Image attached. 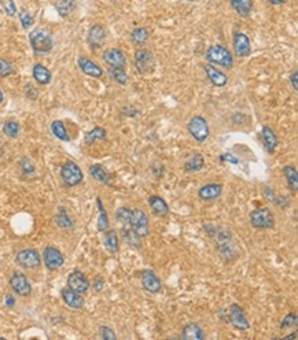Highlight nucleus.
Returning <instances> with one entry per match:
<instances>
[{
    "label": "nucleus",
    "instance_id": "25",
    "mask_svg": "<svg viewBox=\"0 0 298 340\" xmlns=\"http://www.w3.org/2000/svg\"><path fill=\"white\" fill-rule=\"evenodd\" d=\"M103 246L106 250L109 251L110 254H117L120 251L119 235H117V232L114 231V229H107V231H104Z\"/></svg>",
    "mask_w": 298,
    "mask_h": 340
},
{
    "label": "nucleus",
    "instance_id": "45",
    "mask_svg": "<svg viewBox=\"0 0 298 340\" xmlns=\"http://www.w3.org/2000/svg\"><path fill=\"white\" fill-rule=\"evenodd\" d=\"M100 337L104 340H116L117 339V335L114 333V331L110 328V326H100L99 328Z\"/></svg>",
    "mask_w": 298,
    "mask_h": 340
},
{
    "label": "nucleus",
    "instance_id": "26",
    "mask_svg": "<svg viewBox=\"0 0 298 340\" xmlns=\"http://www.w3.org/2000/svg\"><path fill=\"white\" fill-rule=\"evenodd\" d=\"M32 74H33L34 81L40 85H47L51 82L52 74L51 71L48 70L47 67L42 65V63H36L32 69Z\"/></svg>",
    "mask_w": 298,
    "mask_h": 340
},
{
    "label": "nucleus",
    "instance_id": "48",
    "mask_svg": "<svg viewBox=\"0 0 298 340\" xmlns=\"http://www.w3.org/2000/svg\"><path fill=\"white\" fill-rule=\"evenodd\" d=\"M231 162L232 165H238L239 163V161H238L237 156H234L232 154H230V152H226V154H221L220 155V162Z\"/></svg>",
    "mask_w": 298,
    "mask_h": 340
},
{
    "label": "nucleus",
    "instance_id": "43",
    "mask_svg": "<svg viewBox=\"0 0 298 340\" xmlns=\"http://www.w3.org/2000/svg\"><path fill=\"white\" fill-rule=\"evenodd\" d=\"M297 324H298L297 314H295V313H289V314L283 318L282 324H280V329H284V328H295Z\"/></svg>",
    "mask_w": 298,
    "mask_h": 340
},
{
    "label": "nucleus",
    "instance_id": "32",
    "mask_svg": "<svg viewBox=\"0 0 298 340\" xmlns=\"http://www.w3.org/2000/svg\"><path fill=\"white\" fill-rule=\"evenodd\" d=\"M96 204H98V208H99V218H98L96 228H98V231L99 232L107 231L110 227L109 216H107V212H106V210H104V206H103V203H102V199H100L99 196L96 198Z\"/></svg>",
    "mask_w": 298,
    "mask_h": 340
},
{
    "label": "nucleus",
    "instance_id": "47",
    "mask_svg": "<svg viewBox=\"0 0 298 340\" xmlns=\"http://www.w3.org/2000/svg\"><path fill=\"white\" fill-rule=\"evenodd\" d=\"M25 95H26V98L30 100H36L39 96V91L34 88L32 84H28L25 87Z\"/></svg>",
    "mask_w": 298,
    "mask_h": 340
},
{
    "label": "nucleus",
    "instance_id": "12",
    "mask_svg": "<svg viewBox=\"0 0 298 340\" xmlns=\"http://www.w3.org/2000/svg\"><path fill=\"white\" fill-rule=\"evenodd\" d=\"M10 287L19 296H29L32 293V285L22 272H14L10 279Z\"/></svg>",
    "mask_w": 298,
    "mask_h": 340
},
{
    "label": "nucleus",
    "instance_id": "14",
    "mask_svg": "<svg viewBox=\"0 0 298 340\" xmlns=\"http://www.w3.org/2000/svg\"><path fill=\"white\" fill-rule=\"evenodd\" d=\"M140 284L143 289H146L150 293H158L162 289L161 279L157 276L154 270L146 269L140 272Z\"/></svg>",
    "mask_w": 298,
    "mask_h": 340
},
{
    "label": "nucleus",
    "instance_id": "41",
    "mask_svg": "<svg viewBox=\"0 0 298 340\" xmlns=\"http://www.w3.org/2000/svg\"><path fill=\"white\" fill-rule=\"evenodd\" d=\"M11 74H14V66L7 59L0 58V77L6 78V77H10Z\"/></svg>",
    "mask_w": 298,
    "mask_h": 340
},
{
    "label": "nucleus",
    "instance_id": "53",
    "mask_svg": "<svg viewBox=\"0 0 298 340\" xmlns=\"http://www.w3.org/2000/svg\"><path fill=\"white\" fill-rule=\"evenodd\" d=\"M271 5H275V6H279V5H284V3H287L289 0H268Z\"/></svg>",
    "mask_w": 298,
    "mask_h": 340
},
{
    "label": "nucleus",
    "instance_id": "38",
    "mask_svg": "<svg viewBox=\"0 0 298 340\" xmlns=\"http://www.w3.org/2000/svg\"><path fill=\"white\" fill-rule=\"evenodd\" d=\"M55 9L61 17H67L74 10V0H57Z\"/></svg>",
    "mask_w": 298,
    "mask_h": 340
},
{
    "label": "nucleus",
    "instance_id": "40",
    "mask_svg": "<svg viewBox=\"0 0 298 340\" xmlns=\"http://www.w3.org/2000/svg\"><path fill=\"white\" fill-rule=\"evenodd\" d=\"M116 220L121 227H129V220H131V210L127 207H120L116 211Z\"/></svg>",
    "mask_w": 298,
    "mask_h": 340
},
{
    "label": "nucleus",
    "instance_id": "37",
    "mask_svg": "<svg viewBox=\"0 0 298 340\" xmlns=\"http://www.w3.org/2000/svg\"><path fill=\"white\" fill-rule=\"evenodd\" d=\"M109 76L111 77V80H114L116 82H119L120 85H127L129 78H128V74L124 70V67H109Z\"/></svg>",
    "mask_w": 298,
    "mask_h": 340
},
{
    "label": "nucleus",
    "instance_id": "30",
    "mask_svg": "<svg viewBox=\"0 0 298 340\" xmlns=\"http://www.w3.org/2000/svg\"><path fill=\"white\" fill-rule=\"evenodd\" d=\"M283 175L284 179L287 181V185H289L290 191H297L298 188V172L297 169L291 165H287L283 167Z\"/></svg>",
    "mask_w": 298,
    "mask_h": 340
},
{
    "label": "nucleus",
    "instance_id": "29",
    "mask_svg": "<svg viewBox=\"0 0 298 340\" xmlns=\"http://www.w3.org/2000/svg\"><path fill=\"white\" fill-rule=\"evenodd\" d=\"M121 235H123V239L125 240L127 244H129L133 248H140L142 246V241L140 239L142 237L137 235L136 232L133 231L131 227H121Z\"/></svg>",
    "mask_w": 298,
    "mask_h": 340
},
{
    "label": "nucleus",
    "instance_id": "16",
    "mask_svg": "<svg viewBox=\"0 0 298 340\" xmlns=\"http://www.w3.org/2000/svg\"><path fill=\"white\" fill-rule=\"evenodd\" d=\"M61 298H62V301L66 303L67 306L70 307V309H73V310H81L85 305L83 295L76 292V291H73V289H70L69 287L62 289Z\"/></svg>",
    "mask_w": 298,
    "mask_h": 340
},
{
    "label": "nucleus",
    "instance_id": "33",
    "mask_svg": "<svg viewBox=\"0 0 298 340\" xmlns=\"http://www.w3.org/2000/svg\"><path fill=\"white\" fill-rule=\"evenodd\" d=\"M231 7L241 17H247L253 9V2L251 0H231Z\"/></svg>",
    "mask_w": 298,
    "mask_h": 340
},
{
    "label": "nucleus",
    "instance_id": "9",
    "mask_svg": "<svg viewBox=\"0 0 298 340\" xmlns=\"http://www.w3.org/2000/svg\"><path fill=\"white\" fill-rule=\"evenodd\" d=\"M135 65H136L137 73L142 74V76L152 73L154 70V66H156V59H154L152 51L144 50V48L137 50L136 54H135Z\"/></svg>",
    "mask_w": 298,
    "mask_h": 340
},
{
    "label": "nucleus",
    "instance_id": "55",
    "mask_svg": "<svg viewBox=\"0 0 298 340\" xmlns=\"http://www.w3.org/2000/svg\"><path fill=\"white\" fill-rule=\"evenodd\" d=\"M3 100H5V96H3V92L0 91V103H3Z\"/></svg>",
    "mask_w": 298,
    "mask_h": 340
},
{
    "label": "nucleus",
    "instance_id": "10",
    "mask_svg": "<svg viewBox=\"0 0 298 340\" xmlns=\"http://www.w3.org/2000/svg\"><path fill=\"white\" fill-rule=\"evenodd\" d=\"M228 322H231L232 326L238 331H249L250 329V322L247 320L246 314L237 303H232L231 307L228 309Z\"/></svg>",
    "mask_w": 298,
    "mask_h": 340
},
{
    "label": "nucleus",
    "instance_id": "28",
    "mask_svg": "<svg viewBox=\"0 0 298 340\" xmlns=\"http://www.w3.org/2000/svg\"><path fill=\"white\" fill-rule=\"evenodd\" d=\"M205 166V159L204 156L201 154H191V155L185 159L184 162V170L189 172V173H195V172H199V170L204 169Z\"/></svg>",
    "mask_w": 298,
    "mask_h": 340
},
{
    "label": "nucleus",
    "instance_id": "7",
    "mask_svg": "<svg viewBox=\"0 0 298 340\" xmlns=\"http://www.w3.org/2000/svg\"><path fill=\"white\" fill-rule=\"evenodd\" d=\"M15 264L19 265L24 269H38L42 265V255L36 248H25L17 254Z\"/></svg>",
    "mask_w": 298,
    "mask_h": 340
},
{
    "label": "nucleus",
    "instance_id": "35",
    "mask_svg": "<svg viewBox=\"0 0 298 340\" xmlns=\"http://www.w3.org/2000/svg\"><path fill=\"white\" fill-rule=\"evenodd\" d=\"M150 37V32L146 28H135L131 33V40L135 46H144Z\"/></svg>",
    "mask_w": 298,
    "mask_h": 340
},
{
    "label": "nucleus",
    "instance_id": "8",
    "mask_svg": "<svg viewBox=\"0 0 298 340\" xmlns=\"http://www.w3.org/2000/svg\"><path fill=\"white\" fill-rule=\"evenodd\" d=\"M187 129H189L190 135L199 143H204L209 137V135H210V129H209L208 122L201 115H195V117L190 119Z\"/></svg>",
    "mask_w": 298,
    "mask_h": 340
},
{
    "label": "nucleus",
    "instance_id": "21",
    "mask_svg": "<svg viewBox=\"0 0 298 340\" xmlns=\"http://www.w3.org/2000/svg\"><path fill=\"white\" fill-rule=\"evenodd\" d=\"M261 142H263L265 151L268 154H274L278 147V137L270 126H263L261 129Z\"/></svg>",
    "mask_w": 298,
    "mask_h": 340
},
{
    "label": "nucleus",
    "instance_id": "36",
    "mask_svg": "<svg viewBox=\"0 0 298 340\" xmlns=\"http://www.w3.org/2000/svg\"><path fill=\"white\" fill-rule=\"evenodd\" d=\"M106 139V131H104L103 128L100 126H95L92 131L85 135V144L87 146H91V144H94L95 142H98V140H104Z\"/></svg>",
    "mask_w": 298,
    "mask_h": 340
},
{
    "label": "nucleus",
    "instance_id": "46",
    "mask_svg": "<svg viewBox=\"0 0 298 340\" xmlns=\"http://www.w3.org/2000/svg\"><path fill=\"white\" fill-rule=\"evenodd\" d=\"M21 170H22V173L25 176H30L34 173V165L32 162L29 161L28 158H24L22 161H21Z\"/></svg>",
    "mask_w": 298,
    "mask_h": 340
},
{
    "label": "nucleus",
    "instance_id": "11",
    "mask_svg": "<svg viewBox=\"0 0 298 340\" xmlns=\"http://www.w3.org/2000/svg\"><path fill=\"white\" fill-rule=\"evenodd\" d=\"M43 262L48 270H58L65 264V257L57 247L47 246L43 251Z\"/></svg>",
    "mask_w": 298,
    "mask_h": 340
},
{
    "label": "nucleus",
    "instance_id": "23",
    "mask_svg": "<svg viewBox=\"0 0 298 340\" xmlns=\"http://www.w3.org/2000/svg\"><path fill=\"white\" fill-rule=\"evenodd\" d=\"M148 206L157 217H166L169 214V206L165 202V199L157 195H152L148 198Z\"/></svg>",
    "mask_w": 298,
    "mask_h": 340
},
{
    "label": "nucleus",
    "instance_id": "44",
    "mask_svg": "<svg viewBox=\"0 0 298 340\" xmlns=\"http://www.w3.org/2000/svg\"><path fill=\"white\" fill-rule=\"evenodd\" d=\"M0 5L9 17H14L17 14V7H15L14 0H0Z\"/></svg>",
    "mask_w": 298,
    "mask_h": 340
},
{
    "label": "nucleus",
    "instance_id": "20",
    "mask_svg": "<svg viewBox=\"0 0 298 340\" xmlns=\"http://www.w3.org/2000/svg\"><path fill=\"white\" fill-rule=\"evenodd\" d=\"M79 67H80V70L87 74V76L94 77V78H100V77L103 76V69L98 65V63H95L94 61H91L88 58L81 57L79 58Z\"/></svg>",
    "mask_w": 298,
    "mask_h": 340
},
{
    "label": "nucleus",
    "instance_id": "24",
    "mask_svg": "<svg viewBox=\"0 0 298 340\" xmlns=\"http://www.w3.org/2000/svg\"><path fill=\"white\" fill-rule=\"evenodd\" d=\"M181 339L183 340H204L205 333L202 328L197 322H190L183 328L181 332Z\"/></svg>",
    "mask_w": 298,
    "mask_h": 340
},
{
    "label": "nucleus",
    "instance_id": "27",
    "mask_svg": "<svg viewBox=\"0 0 298 340\" xmlns=\"http://www.w3.org/2000/svg\"><path fill=\"white\" fill-rule=\"evenodd\" d=\"M90 176L95 181H98V183H102V184L109 185L110 184V180H111V176L107 170L104 169L103 166L99 165V163H95V165L90 166Z\"/></svg>",
    "mask_w": 298,
    "mask_h": 340
},
{
    "label": "nucleus",
    "instance_id": "51",
    "mask_svg": "<svg viewBox=\"0 0 298 340\" xmlns=\"http://www.w3.org/2000/svg\"><path fill=\"white\" fill-rule=\"evenodd\" d=\"M297 80H298V73L297 70L293 71V74L290 76V82H291V85H293V90L297 91L298 90V84H297Z\"/></svg>",
    "mask_w": 298,
    "mask_h": 340
},
{
    "label": "nucleus",
    "instance_id": "54",
    "mask_svg": "<svg viewBox=\"0 0 298 340\" xmlns=\"http://www.w3.org/2000/svg\"><path fill=\"white\" fill-rule=\"evenodd\" d=\"M284 339H297V332H293V333H290V335L284 336Z\"/></svg>",
    "mask_w": 298,
    "mask_h": 340
},
{
    "label": "nucleus",
    "instance_id": "18",
    "mask_svg": "<svg viewBox=\"0 0 298 340\" xmlns=\"http://www.w3.org/2000/svg\"><path fill=\"white\" fill-rule=\"evenodd\" d=\"M103 61L111 67L127 66V57L120 48H109L103 54Z\"/></svg>",
    "mask_w": 298,
    "mask_h": 340
},
{
    "label": "nucleus",
    "instance_id": "39",
    "mask_svg": "<svg viewBox=\"0 0 298 340\" xmlns=\"http://www.w3.org/2000/svg\"><path fill=\"white\" fill-rule=\"evenodd\" d=\"M3 133L10 139H15L19 135V125L17 121H7L3 125Z\"/></svg>",
    "mask_w": 298,
    "mask_h": 340
},
{
    "label": "nucleus",
    "instance_id": "50",
    "mask_svg": "<svg viewBox=\"0 0 298 340\" xmlns=\"http://www.w3.org/2000/svg\"><path fill=\"white\" fill-rule=\"evenodd\" d=\"M152 170L153 175L156 176V177H162V175H164V166L161 163H154L152 166Z\"/></svg>",
    "mask_w": 298,
    "mask_h": 340
},
{
    "label": "nucleus",
    "instance_id": "49",
    "mask_svg": "<svg viewBox=\"0 0 298 340\" xmlns=\"http://www.w3.org/2000/svg\"><path fill=\"white\" fill-rule=\"evenodd\" d=\"M92 287H94L95 292H100L104 287V280L102 279L100 276H96L94 280V285H92Z\"/></svg>",
    "mask_w": 298,
    "mask_h": 340
},
{
    "label": "nucleus",
    "instance_id": "1",
    "mask_svg": "<svg viewBox=\"0 0 298 340\" xmlns=\"http://www.w3.org/2000/svg\"><path fill=\"white\" fill-rule=\"evenodd\" d=\"M210 239L214 243L216 250L224 262H232L237 260L238 246L228 228L222 227V225H216Z\"/></svg>",
    "mask_w": 298,
    "mask_h": 340
},
{
    "label": "nucleus",
    "instance_id": "31",
    "mask_svg": "<svg viewBox=\"0 0 298 340\" xmlns=\"http://www.w3.org/2000/svg\"><path fill=\"white\" fill-rule=\"evenodd\" d=\"M55 224H57L61 229H73V228H74V222H73L70 216L67 214L66 208L65 207L59 208V211H58V214L55 216Z\"/></svg>",
    "mask_w": 298,
    "mask_h": 340
},
{
    "label": "nucleus",
    "instance_id": "19",
    "mask_svg": "<svg viewBox=\"0 0 298 340\" xmlns=\"http://www.w3.org/2000/svg\"><path fill=\"white\" fill-rule=\"evenodd\" d=\"M104 40H106V30H104L103 26L100 25H94L92 28L90 29L88 32V36H87V41L90 44V47L92 50H98L104 44Z\"/></svg>",
    "mask_w": 298,
    "mask_h": 340
},
{
    "label": "nucleus",
    "instance_id": "22",
    "mask_svg": "<svg viewBox=\"0 0 298 340\" xmlns=\"http://www.w3.org/2000/svg\"><path fill=\"white\" fill-rule=\"evenodd\" d=\"M222 194V185L212 183V184H206L204 187H201L198 191L199 199L202 200H214V199L220 198Z\"/></svg>",
    "mask_w": 298,
    "mask_h": 340
},
{
    "label": "nucleus",
    "instance_id": "56",
    "mask_svg": "<svg viewBox=\"0 0 298 340\" xmlns=\"http://www.w3.org/2000/svg\"><path fill=\"white\" fill-rule=\"evenodd\" d=\"M187 2H194V0H187Z\"/></svg>",
    "mask_w": 298,
    "mask_h": 340
},
{
    "label": "nucleus",
    "instance_id": "2",
    "mask_svg": "<svg viewBox=\"0 0 298 340\" xmlns=\"http://www.w3.org/2000/svg\"><path fill=\"white\" fill-rule=\"evenodd\" d=\"M29 41L33 52L39 57H44L51 52L52 37L51 33L46 29H34L33 32L29 34Z\"/></svg>",
    "mask_w": 298,
    "mask_h": 340
},
{
    "label": "nucleus",
    "instance_id": "6",
    "mask_svg": "<svg viewBox=\"0 0 298 340\" xmlns=\"http://www.w3.org/2000/svg\"><path fill=\"white\" fill-rule=\"evenodd\" d=\"M129 227L136 232L140 237L148 236L150 233V222L147 214L142 208H133L131 210V220H129Z\"/></svg>",
    "mask_w": 298,
    "mask_h": 340
},
{
    "label": "nucleus",
    "instance_id": "3",
    "mask_svg": "<svg viewBox=\"0 0 298 340\" xmlns=\"http://www.w3.org/2000/svg\"><path fill=\"white\" fill-rule=\"evenodd\" d=\"M205 57L210 65H218L224 69H232L234 66V57L231 51L221 44H214L209 47Z\"/></svg>",
    "mask_w": 298,
    "mask_h": 340
},
{
    "label": "nucleus",
    "instance_id": "15",
    "mask_svg": "<svg viewBox=\"0 0 298 340\" xmlns=\"http://www.w3.org/2000/svg\"><path fill=\"white\" fill-rule=\"evenodd\" d=\"M234 51L237 54V57L239 58L249 57L251 52L250 38L242 32H235V34H234Z\"/></svg>",
    "mask_w": 298,
    "mask_h": 340
},
{
    "label": "nucleus",
    "instance_id": "52",
    "mask_svg": "<svg viewBox=\"0 0 298 340\" xmlns=\"http://www.w3.org/2000/svg\"><path fill=\"white\" fill-rule=\"evenodd\" d=\"M6 306L7 307H13L15 305V299H14V296H13V295H6Z\"/></svg>",
    "mask_w": 298,
    "mask_h": 340
},
{
    "label": "nucleus",
    "instance_id": "5",
    "mask_svg": "<svg viewBox=\"0 0 298 340\" xmlns=\"http://www.w3.org/2000/svg\"><path fill=\"white\" fill-rule=\"evenodd\" d=\"M251 227L255 229H272L275 227L274 212L270 208L261 207L255 208L249 216Z\"/></svg>",
    "mask_w": 298,
    "mask_h": 340
},
{
    "label": "nucleus",
    "instance_id": "42",
    "mask_svg": "<svg viewBox=\"0 0 298 340\" xmlns=\"http://www.w3.org/2000/svg\"><path fill=\"white\" fill-rule=\"evenodd\" d=\"M19 21H21V25H22L24 29H29L34 24L33 17L29 14V11H26V10H21L19 11Z\"/></svg>",
    "mask_w": 298,
    "mask_h": 340
},
{
    "label": "nucleus",
    "instance_id": "4",
    "mask_svg": "<svg viewBox=\"0 0 298 340\" xmlns=\"http://www.w3.org/2000/svg\"><path fill=\"white\" fill-rule=\"evenodd\" d=\"M61 179L63 181V184L71 188V187H76L80 183H83L84 175H83V170L80 169V166L77 165L76 162L67 161L61 167Z\"/></svg>",
    "mask_w": 298,
    "mask_h": 340
},
{
    "label": "nucleus",
    "instance_id": "13",
    "mask_svg": "<svg viewBox=\"0 0 298 340\" xmlns=\"http://www.w3.org/2000/svg\"><path fill=\"white\" fill-rule=\"evenodd\" d=\"M67 287L73 289V291H76V292L81 293V295H84V293L88 292L91 284L90 280L87 279V276L83 272H80V270H73L69 274V277H67Z\"/></svg>",
    "mask_w": 298,
    "mask_h": 340
},
{
    "label": "nucleus",
    "instance_id": "34",
    "mask_svg": "<svg viewBox=\"0 0 298 340\" xmlns=\"http://www.w3.org/2000/svg\"><path fill=\"white\" fill-rule=\"evenodd\" d=\"M51 132L54 136L62 140V142H70V136H69V133L66 131V126H65V123L62 122V121H54L51 123Z\"/></svg>",
    "mask_w": 298,
    "mask_h": 340
},
{
    "label": "nucleus",
    "instance_id": "17",
    "mask_svg": "<svg viewBox=\"0 0 298 340\" xmlns=\"http://www.w3.org/2000/svg\"><path fill=\"white\" fill-rule=\"evenodd\" d=\"M205 74L208 77V80L212 82L214 87H217V88H222V87H226L228 82V77L226 73H222L220 69H217L216 66H213L210 63L208 65H205L204 66Z\"/></svg>",
    "mask_w": 298,
    "mask_h": 340
}]
</instances>
